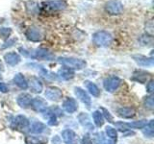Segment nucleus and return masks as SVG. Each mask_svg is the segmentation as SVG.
<instances>
[{
    "label": "nucleus",
    "instance_id": "obj_18",
    "mask_svg": "<svg viewBox=\"0 0 154 144\" xmlns=\"http://www.w3.org/2000/svg\"><path fill=\"white\" fill-rule=\"evenodd\" d=\"M14 82L18 88H20L21 89H26L28 88V83L26 79L24 78V76L21 73H17L14 75Z\"/></svg>",
    "mask_w": 154,
    "mask_h": 144
},
{
    "label": "nucleus",
    "instance_id": "obj_10",
    "mask_svg": "<svg viewBox=\"0 0 154 144\" xmlns=\"http://www.w3.org/2000/svg\"><path fill=\"white\" fill-rule=\"evenodd\" d=\"M31 106L35 109L37 112H45L47 109V103L45 99H42V97H36L32 99Z\"/></svg>",
    "mask_w": 154,
    "mask_h": 144
},
{
    "label": "nucleus",
    "instance_id": "obj_2",
    "mask_svg": "<svg viewBox=\"0 0 154 144\" xmlns=\"http://www.w3.org/2000/svg\"><path fill=\"white\" fill-rule=\"evenodd\" d=\"M58 62L66 66L69 69H83L86 66V62L80 59H74V58H59Z\"/></svg>",
    "mask_w": 154,
    "mask_h": 144
},
{
    "label": "nucleus",
    "instance_id": "obj_6",
    "mask_svg": "<svg viewBox=\"0 0 154 144\" xmlns=\"http://www.w3.org/2000/svg\"><path fill=\"white\" fill-rule=\"evenodd\" d=\"M45 95L47 99L52 100V101H59L63 97V92L60 88H54V86H51V88H47Z\"/></svg>",
    "mask_w": 154,
    "mask_h": 144
},
{
    "label": "nucleus",
    "instance_id": "obj_14",
    "mask_svg": "<svg viewBox=\"0 0 154 144\" xmlns=\"http://www.w3.org/2000/svg\"><path fill=\"white\" fill-rule=\"evenodd\" d=\"M28 126H29V120L25 116H23V115H17L14 120L13 127L16 129H24Z\"/></svg>",
    "mask_w": 154,
    "mask_h": 144
},
{
    "label": "nucleus",
    "instance_id": "obj_39",
    "mask_svg": "<svg viewBox=\"0 0 154 144\" xmlns=\"http://www.w3.org/2000/svg\"><path fill=\"white\" fill-rule=\"evenodd\" d=\"M102 144H116L113 139H106V140H103Z\"/></svg>",
    "mask_w": 154,
    "mask_h": 144
},
{
    "label": "nucleus",
    "instance_id": "obj_22",
    "mask_svg": "<svg viewBox=\"0 0 154 144\" xmlns=\"http://www.w3.org/2000/svg\"><path fill=\"white\" fill-rule=\"evenodd\" d=\"M85 86H86L87 89L89 90V92L93 96H94V97H99L100 96V90L95 84L91 83V82H90V81H86Z\"/></svg>",
    "mask_w": 154,
    "mask_h": 144
},
{
    "label": "nucleus",
    "instance_id": "obj_1",
    "mask_svg": "<svg viewBox=\"0 0 154 144\" xmlns=\"http://www.w3.org/2000/svg\"><path fill=\"white\" fill-rule=\"evenodd\" d=\"M93 41L95 45L100 47H107L113 41V37L106 31H98L93 35Z\"/></svg>",
    "mask_w": 154,
    "mask_h": 144
},
{
    "label": "nucleus",
    "instance_id": "obj_24",
    "mask_svg": "<svg viewBox=\"0 0 154 144\" xmlns=\"http://www.w3.org/2000/svg\"><path fill=\"white\" fill-rule=\"evenodd\" d=\"M93 119L96 127H101L104 124V117L100 110H94L93 112Z\"/></svg>",
    "mask_w": 154,
    "mask_h": 144
},
{
    "label": "nucleus",
    "instance_id": "obj_27",
    "mask_svg": "<svg viewBox=\"0 0 154 144\" xmlns=\"http://www.w3.org/2000/svg\"><path fill=\"white\" fill-rule=\"evenodd\" d=\"M128 130L130 129H143V127L147 124L146 120H140V121H134L132 123H125Z\"/></svg>",
    "mask_w": 154,
    "mask_h": 144
},
{
    "label": "nucleus",
    "instance_id": "obj_12",
    "mask_svg": "<svg viewBox=\"0 0 154 144\" xmlns=\"http://www.w3.org/2000/svg\"><path fill=\"white\" fill-rule=\"evenodd\" d=\"M74 93H75L77 98H78L80 101H82V102H83L84 104H86L87 107L90 108L91 101V98H90L89 94L87 93L84 89H82L81 88H74Z\"/></svg>",
    "mask_w": 154,
    "mask_h": 144
},
{
    "label": "nucleus",
    "instance_id": "obj_19",
    "mask_svg": "<svg viewBox=\"0 0 154 144\" xmlns=\"http://www.w3.org/2000/svg\"><path fill=\"white\" fill-rule=\"evenodd\" d=\"M25 141L27 144H46L48 139L45 136H27Z\"/></svg>",
    "mask_w": 154,
    "mask_h": 144
},
{
    "label": "nucleus",
    "instance_id": "obj_11",
    "mask_svg": "<svg viewBox=\"0 0 154 144\" xmlns=\"http://www.w3.org/2000/svg\"><path fill=\"white\" fill-rule=\"evenodd\" d=\"M32 96L28 93H21L18 95V97L17 99V102L18 104V106L20 108L23 109H27L31 106V102H32Z\"/></svg>",
    "mask_w": 154,
    "mask_h": 144
},
{
    "label": "nucleus",
    "instance_id": "obj_9",
    "mask_svg": "<svg viewBox=\"0 0 154 144\" xmlns=\"http://www.w3.org/2000/svg\"><path fill=\"white\" fill-rule=\"evenodd\" d=\"M63 109H64L66 112L73 113L76 112L77 109H78V105H77V102L74 98L69 97L64 101V103H63Z\"/></svg>",
    "mask_w": 154,
    "mask_h": 144
},
{
    "label": "nucleus",
    "instance_id": "obj_21",
    "mask_svg": "<svg viewBox=\"0 0 154 144\" xmlns=\"http://www.w3.org/2000/svg\"><path fill=\"white\" fill-rule=\"evenodd\" d=\"M43 4L47 5V7H49L52 10H64L66 6V3L62 1H57V0H47Z\"/></svg>",
    "mask_w": 154,
    "mask_h": 144
},
{
    "label": "nucleus",
    "instance_id": "obj_41",
    "mask_svg": "<svg viewBox=\"0 0 154 144\" xmlns=\"http://www.w3.org/2000/svg\"><path fill=\"white\" fill-rule=\"evenodd\" d=\"M0 69L3 70V65H2V64H1V62H0Z\"/></svg>",
    "mask_w": 154,
    "mask_h": 144
},
{
    "label": "nucleus",
    "instance_id": "obj_37",
    "mask_svg": "<svg viewBox=\"0 0 154 144\" xmlns=\"http://www.w3.org/2000/svg\"><path fill=\"white\" fill-rule=\"evenodd\" d=\"M16 38H12V40H9L8 41H6L4 43V45L2 46V48H7V47H11V46H13V44L14 42H16Z\"/></svg>",
    "mask_w": 154,
    "mask_h": 144
},
{
    "label": "nucleus",
    "instance_id": "obj_33",
    "mask_svg": "<svg viewBox=\"0 0 154 144\" xmlns=\"http://www.w3.org/2000/svg\"><path fill=\"white\" fill-rule=\"evenodd\" d=\"M144 106L148 110H152L154 108V103H153V96H148L144 99Z\"/></svg>",
    "mask_w": 154,
    "mask_h": 144
},
{
    "label": "nucleus",
    "instance_id": "obj_25",
    "mask_svg": "<svg viewBox=\"0 0 154 144\" xmlns=\"http://www.w3.org/2000/svg\"><path fill=\"white\" fill-rule=\"evenodd\" d=\"M58 74H59V76L64 80H69V79L73 78V77H74L73 71H71V69H69V68L60 69L59 72H58Z\"/></svg>",
    "mask_w": 154,
    "mask_h": 144
},
{
    "label": "nucleus",
    "instance_id": "obj_3",
    "mask_svg": "<svg viewBox=\"0 0 154 144\" xmlns=\"http://www.w3.org/2000/svg\"><path fill=\"white\" fill-rule=\"evenodd\" d=\"M105 10L108 14H113V16L120 14L123 11V5L119 0H110L106 3Z\"/></svg>",
    "mask_w": 154,
    "mask_h": 144
},
{
    "label": "nucleus",
    "instance_id": "obj_7",
    "mask_svg": "<svg viewBox=\"0 0 154 144\" xmlns=\"http://www.w3.org/2000/svg\"><path fill=\"white\" fill-rule=\"evenodd\" d=\"M25 36L27 37L29 40H32V41H40L42 38V34L41 30L36 27L29 28L25 33Z\"/></svg>",
    "mask_w": 154,
    "mask_h": 144
},
{
    "label": "nucleus",
    "instance_id": "obj_8",
    "mask_svg": "<svg viewBox=\"0 0 154 144\" xmlns=\"http://www.w3.org/2000/svg\"><path fill=\"white\" fill-rule=\"evenodd\" d=\"M62 137L64 139L66 144H77L78 143V139H77L76 134L72 131V130H65L62 133Z\"/></svg>",
    "mask_w": 154,
    "mask_h": 144
},
{
    "label": "nucleus",
    "instance_id": "obj_32",
    "mask_svg": "<svg viewBox=\"0 0 154 144\" xmlns=\"http://www.w3.org/2000/svg\"><path fill=\"white\" fill-rule=\"evenodd\" d=\"M12 30L11 28H0V38H8L11 35Z\"/></svg>",
    "mask_w": 154,
    "mask_h": 144
},
{
    "label": "nucleus",
    "instance_id": "obj_31",
    "mask_svg": "<svg viewBox=\"0 0 154 144\" xmlns=\"http://www.w3.org/2000/svg\"><path fill=\"white\" fill-rule=\"evenodd\" d=\"M49 117H48V125H50V126H56L58 125V120H57V116L53 113L52 112H49Z\"/></svg>",
    "mask_w": 154,
    "mask_h": 144
},
{
    "label": "nucleus",
    "instance_id": "obj_13",
    "mask_svg": "<svg viewBox=\"0 0 154 144\" xmlns=\"http://www.w3.org/2000/svg\"><path fill=\"white\" fill-rule=\"evenodd\" d=\"M4 60H5V62H6L7 64L12 65V66L17 65L21 61L20 56H19L16 52H10V53H7V54H5Z\"/></svg>",
    "mask_w": 154,
    "mask_h": 144
},
{
    "label": "nucleus",
    "instance_id": "obj_23",
    "mask_svg": "<svg viewBox=\"0 0 154 144\" xmlns=\"http://www.w3.org/2000/svg\"><path fill=\"white\" fill-rule=\"evenodd\" d=\"M78 119H79V122L82 124V126H84L85 128H88L89 130H94V126L91 122L88 114L82 112L81 114H79Z\"/></svg>",
    "mask_w": 154,
    "mask_h": 144
},
{
    "label": "nucleus",
    "instance_id": "obj_4",
    "mask_svg": "<svg viewBox=\"0 0 154 144\" xmlns=\"http://www.w3.org/2000/svg\"><path fill=\"white\" fill-rule=\"evenodd\" d=\"M119 85H120V80L117 76H110L108 78H106L103 82L104 88L108 92H114L115 90L118 89Z\"/></svg>",
    "mask_w": 154,
    "mask_h": 144
},
{
    "label": "nucleus",
    "instance_id": "obj_28",
    "mask_svg": "<svg viewBox=\"0 0 154 144\" xmlns=\"http://www.w3.org/2000/svg\"><path fill=\"white\" fill-rule=\"evenodd\" d=\"M146 77H147V75L144 73V72L138 71V72H135L134 73L132 80L137 81V82H139V83H144L146 80Z\"/></svg>",
    "mask_w": 154,
    "mask_h": 144
},
{
    "label": "nucleus",
    "instance_id": "obj_34",
    "mask_svg": "<svg viewBox=\"0 0 154 144\" xmlns=\"http://www.w3.org/2000/svg\"><path fill=\"white\" fill-rule=\"evenodd\" d=\"M101 110V112H102L101 113H102L103 117H104L105 119H107L108 121H109V122H111V123L113 122V116H112V115H111V113L108 112L107 110L104 109V108H100V110Z\"/></svg>",
    "mask_w": 154,
    "mask_h": 144
},
{
    "label": "nucleus",
    "instance_id": "obj_5",
    "mask_svg": "<svg viewBox=\"0 0 154 144\" xmlns=\"http://www.w3.org/2000/svg\"><path fill=\"white\" fill-rule=\"evenodd\" d=\"M32 59H40L43 61H53L54 60V55L51 52L47 51L46 49H37L31 52Z\"/></svg>",
    "mask_w": 154,
    "mask_h": 144
},
{
    "label": "nucleus",
    "instance_id": "obj_35",
    "mask_svg": "<svg viewBox=\"0 0 154 144\" xmlns=\"http://www.w3.org/2000/svg\"><path fill=\"white\" fill-rule=\"evenodd\" d=\"M146 90L148 93H152L154 90V82L152 80L149 81V83L146 85Z\"/></svg>",
    "mask_w": 154,
    "mask_h": 144
},
{
    "label": "nucleus",
    "instance_id": "obj_30",
    "mask_svg": "<svg viewBox=\"0 0 154 144\" xmlns=\"http://www.w3.org/2000/svg\"><path fill=\"white\" fill-rule=\"evenodd\" d=\"M105 132H106V134H107L108 137H109L110 139H113V140H114V139L117 138V136H118L117 131H116V130H115L114 128L110 127V126H107V127H106Z\"/></svg>",
    "mask_w": 154,
    "mask_h": 144
},
{
    "label": "nucleus",
    "instance_id": "obj_40",
    "mask_svg": "<svg viewBox=\"0 0 154 144\" xmlns=\"http://www.w3.org/2000/svg\"><path fill=\"white\" fill-rule=\"evenodd\" d=\"M61 143V140H60V138L58 137L57 136L53 138V144H60Z\"/></svg>",
    "mask_w": 154,
    "mask_h": 144
},
{
    "label": "nucleus",
    "instance_id": "obj_20",
    "mask_svg": "<svg viewBox=\"0 0 154 144\" xmlns=\"http://www.w3.org/2000/svg\"><path fill=\"white\" fill-rule=\"evenodd\" d=\"M30 132L32 134H42V133H45L46 132V126L42 122H34L32 125H31V128H30Z\"/></svg>",
    "mask_w": 154,
    "mask_h": 144
},
{
    "label": "nucleus",
    "instance_id": "obj_36",
    "mask_svg": "<svg viewBox=\"0 0 154 144\" xmlns=\"http://www.w3.org/2000/svg\"><path fill=\"white\" fill-rule=\"evenodd\" d=\"M82 144H93V140H91V138L90 137L89 134L84 136L83 139H82Z\"/></svg>",
    "mask_w": 154,
    "mask_h": 144
},
{
    "label": "nucleus",
    "instance_id": "obj_38",
    "mask_svg": "<svg viewBox=\"0 0 154 144\" xmlns=\"http://www.w3.org/2000/svg\"><path fill=\"white\" fill-rule=\"evenodd\" d=\"M0 91L3 92V93L7 92V91H8V86L5 83H0Z\"/></svg>",
    "mask_w": 154,
    "mask_h": 144
},
{
    "label": "nucleus",
    "instance_id": "obj_29",
    "mask_svg": "<svg viewBox=\"0 0 154 144\" xmlns=\"http://www.w3.org/2000/svg\"><path fill=\"white\" fill-rule=\"evenodd\" d=\"M26 7H27L28 12L31 13V14H37L38 11H40V9H38V5L35 2H33V1L27 2Z\"/></svg>",
    "mask_w": 154,
    "mask_h": 144
},
{
    "label": "nucleus",
    "instance_id": "obj_15",
    "mask_svg": "<svg viewBox=\"0 0 154 144\" xmlns=\"http://www.w3.org/2000/svg\"><path fill=\"white\" fill-rule=\"evenodd\" d=\"M133 59L141 66H152L154 62L152 58H147L146 56H142V55L133 56Z\"/></svg>",
    "mask_w": 154,
    "mask_h": 144
},
{
    "label": "nucleus",
    "instance_id": "obj_26",
    "mask_svg": "<svg viewBox=\"0 0 154 144\" xmlns=\"http://www.w3.org/2000/svg\"><path fill=\"white\" fill-rule=\"evenodd\" d=\"M143 133L144 136H146L148 137L153 136V134H154V121L153 120H150V122L143 127Z\"/></svg>",
    "mask_w": 154,
    "mask_h": 144
},
{
    "label": "nucleus",
    "instance_id": "obj_17",
    "mask_svg": "<svg viewBox=\"0 0 154 144\" xmlns=\"http://www.w3.org/2000/svg\"><path fill=\"white\" fill-rule=\"evenodd\" d=\"M118 113L120 117H123V118H131L133 117L136 112L133 108H130V107H122L118 110Z\"/></svg>",
    "mask_w": 154,
    "mask_h": 144
},
{
    "label": "nucleus",
    "instance_id": "obj_16",
    "mask_svg": "<svg viewBox=\"0 0 154 144\" xmlns=\"http://www.w3.org/2000/svg\"><path fill=\"white\" fill-rule=\"evenodd\" d=\"M42 82L38 80L37 77H32L30 79V88L32 89L33 92L35 93H40L42 91Z\"/></svg>",
    "mask_w": 154,
    "mask_h": 144
}]
</instances>
